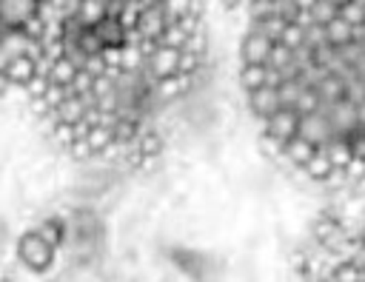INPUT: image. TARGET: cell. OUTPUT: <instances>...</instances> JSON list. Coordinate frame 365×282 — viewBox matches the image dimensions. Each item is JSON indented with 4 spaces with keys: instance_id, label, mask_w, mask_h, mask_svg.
Returning <instances> with one entry per match:
<instances>
[{
    "instance_id": "1",
    "label": "cell",
    "mask_w": 365,
    "mask_h": 282,
    "mask_svg": "<svg viewBox=\"0 0 365 282\" xmlns=\"http://www.w3.org/2000/svg\"><path fill=\"white\" fill-rule=\"evenodd\" d=\"M143 68L148 71L151 80H168L182 71V48H168V46H145V63Z\"/></svg>"
},
{
    "instance_id": "2",
    "label": "cell",
    "mask_w": 365,
    "mask_h": 282,
    "mask_svg": "<svg viewBox=\"0 0 365 282\" xmlns=\"http://www.w3.org/2000/svg\"><path fill=\"white\" fill-rule=\"evenodd\" d=\"M297 140L308 142L311 148H325L328 142L339 140L331 128V122L325 120L322 111H308V114H297Z\"/></svg>"
},
{
    "instance_id": "3",
    "label": "cell",
    "mask_w": 365,
    "mask_h": 282,
    "mask_svg": "<svg viewBox=\"0 0 365 282\" xmlns=\"http://www.w3.org/2000/svg\"><path fill=\"white\" fill-rule=\"evenodd\" d=\"M54 248L37 234V231H29V234H23L20 239H17V256H20V262L29 268V271H46L51 262H54Z\"/></svg>"
},
{
    "instance_id": "4",
    "label": "cell",
    "mask_w": 365,
    "mask_h": 282,
    "mask_svg": "<svg viewBox=\"0 0 365 282\" xmlns=\"http://www.w3.org/2000/svg\"><path fill=\"white\" fill-rule=\"evenodd\" d=\"M259 128L265 134V140L271 145H277V151L297 134V111L291 108H277L274 114H268L265 120H259Z\"/></svg>"
},
{
    "instance_id": "5",
    "label": "cell",
    "mask_w": 365,
    "mask_h": 282,
    "mask_svg": "<svg viewBox=\"0 0 365 282\" xmlns=\"http://www.w3.org/2000/svg\"><path fill=\"white\" fill-rule=\"evenodd\" d=\"M40 14V0H0V26L23 28Z\"/></svg>"
},
{
    "instance_id": "6",
    "label": "cell",
    "mask_w": 365,
    "mask_h": 282,
    "mask_svg": "<svg viewBox=\"0 0 365 282\" xmlns=\"http://www.w3.org/2000/svg\"><path fill=\"white\" fill-rule=\"evenodd\" d=\"M271 48H274V43H271L265 34L245 31L242 40H240V63H242V66H265Z\"/></svg>"
},
{
    "instance_id": "7",
    "label": "cell",
    "mask_w": 365,
    "mask_h": 282,
    "mask_svg": "<svg viewBox=\"0 0 365 282\" xmlns=\"http://www.w3.org/2000/svg\"><path fill=\"white\" fill-rule=\"evenodd\" d=\"M245 103H248V108H251V114L257 120H265L268 114H274L277 108H282L279 105V97H277V88H271V85L245 91Z\"/></svg>"
},
{
    "instance_id": "8",
    "label": "cell",
    "mask_w": 365,
    "mask_h": 282,
    "mask_svg": "<svg viewBox=\"0 0 365 282\" xmlns=\"http://www.w3.org/2000/svg\"><path fill=\"white\" fill-rule=\"evenodd\" d=\"M40 74V63L37 60H31V57H17L6 71H3V77H6V83H9V88L11 85H23V88H29L31 85V80Z\"/></svg>"
},
{
    "instance_id": "9",
    "label": "cell",
    "mask_w": 365,
    "mask_h": 282,
    "mask_svg": "<svg viewBox=\"0 0 365 282\" xmlns=\"http://www.w3.org/2000/svg\"><path fill=\"white\" fill-rule=\"evenodd\" d=\"M317 148H311L308 142H302V140H297V137H291L282 148H279V154L294 165V168H302L308 160H311V154H314Z\"/></svg>"
},
{
    "instance_id": "10",
    "label": "cell",
    "mask_w": 365,
    "mask_h": 282,
    "mask_svg": "<svg viewBox=\"0 0 365 282\" xmlns=\"http://www.w3.org/2000/svg\"><path fill=\"white\" fill-rule=\"evenodd\" d=\"M302 171H305L308 177H314V179H319V182H328V179H331V177L336 174V171L331 168V162H328V157H325V154H322L319 148H317V151L311 154V160H308V162L302 165Z\"/></svg>"
},
{
    "instance_id": "11",
    "label": "cell",
    "mask_w": 365,
    "mask_h": 282,
    "mask_svg": "<svg viewBox=\"0 0 365 282\" xmlns=\"http://www.w3.org/2000/svg\"><path fill=\"white\" fill-rule=\"evenodd\" d=\"M265 74H268L265 66H240V85H242V91L262 88L265 85Z\"/></svg>"
},
{
    "instance_id": "12",
    "label": "cell",
    "mask_w": 365,
    "mask_h": 282,
    "mask_svg": "<svg viewBox=\"0 0 365 282\" xmlns=\"http://www.w3.org/2000/svg\"><path fill=\"white\" fill-rule=\"evenodd\" d=\"M37 234L57 251L60 245H63V236H66V228L57 222V219H46V222H40V228H37Z\"/></svg>"
},
{
    "instance_id": "13",
    "label": "cell",
    "mask_w": 365,
    "mask_h": 282,
    "mask_svg": "<svg viewBox=\"0 0 365 282\" xmlns=\"http://www.w3.org/2000/svg\"><path fill=\"white\" fill-rule=\"evenodd\" d=\"M6 88H9V83H6V77H3V74H0V94H3V91H6Z\"/></svg>"
},
{
    "instance_id": "14",
    "label": "cell",
    "mask_w": 365,
    "mask_h": 282,
    "mask_svg": "<svg viewBox=\"0 0 365 282\" xmlns=\"http://www.w3.org/2000/svg\"><path fill=\"white\" fill-rule=\"evenodd\" d=\"M328 3H334V6H342V3H348V0H328Z\"/></svg>"
},
{
    "instance_id": "15",
    "label": "cell",
    "mask_w": 365,
    "mask_h": 282,
    "mask_svg": "<svg viewBox=\"0 0 365 282\" xmlns=\"http://www.w3.org/2000/svg\"><path fill=\"white\" fill-rule=\"evenodd\" d=\"M40 3H51V0H40Z\"/></svg>"
}]
</instances>
